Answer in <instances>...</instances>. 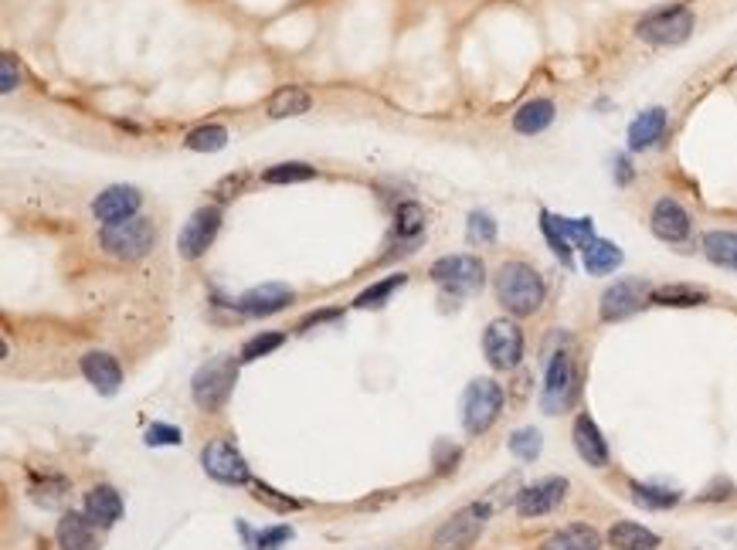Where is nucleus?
<instances>
[{
    "mask_svg": "<svg viewBox=\"0 0 737 550\" xmlns=\"http://www.w3.org/2000/svg\"><path fill=\"white\" fill-rule=\"evenodd\" d=\"M547 286L541 272L527 262H503L496 272V299L513 316H534L544 306Z\"/></svg>",
    "mask_w": 737,
    "mask_h": 550,
    "instance_id": "nucleus-1",
    "label": "nucleus"
},
{
    "mask_svg": "<svg viewBox=\"0 0 737 550\" xmlns=\"http://www.w3.org/2000/svg\"><path fill=\"white\" fill-rule=\"evenodd\" d=\"M99 245L109 259L136 262L157 245V228H153V221H147V218H130V221H119V225H102Z\"/></svg>",
    "mask_w": 737,
    "mask_h": 550,
    "instance_id": "nucleus-2",
    "label": "nucleus"
},
{
    "mask_svg": "<svg viewBox=\"0 0 737 550\" xmlns=\"http://www.w3.org/2000/svg\"><path fill=\"white\" fill-rule=\"evenodd\" d=\"M235 381H238L235 357H214L208 364H201L191 381L194 405L201 411H221L228 405L231 391H235Z\"/></svg>",
    "mask_w": 737,
    "mask_h": 550,
    "instance_id": "nucleus-3",
    "label": "nucleus"
},
{
    "mask_svg": "<svg viewBox=\"0 0 737 550\" xmlns=\"http://www.w3.org/2000/svg\"><path fill=\"white\" fill-rule=\"evenodd\" d=\"M503 411V388L493 377H476L466 391H462V425L469 435H483L496 425Z\"/></svg>",
    "mask_w": 737,
    "mask_h": 550,
    "instance_id": "nucleus-4",
    "label": "nucleus"
},
{
    "mask_svg": "<svg viewBox=\"0 0 737 550\" xmlns=\"http://www.w3.org/2000/svg\"><path fill=\"white\" fill-rule=\"evenodd\" d=\"M693 11L687 4H670V7H659V11L646 14L636 24V34L649 45L659 48H670V45H683V41L693 34Z\"/></svg>",
    "mask_w": 737,
    "mask_h": 550,
    "instance_id": "nucleus-5",
    "label": "nucleus"
},
{
    "mask_svg": "<svg viewBox=\"0 0 737 550\" xmlns=\"http://www.w3.org/2000/svg\"><path fill=\"white\" fill-rule=\"evenodd\" d=\"M490 517H493L490 503L462 506V510L452 513V520H445L439 527L432 547L435 550H466V547H473L479 540V534L486 530V523H490Z\"/></svg>",
    "mask_w": 737,
    "mask_h": 550,
    "instance_id": "nucleus-6",
    "label": "nucleus"
},
{
    "mask_svg": "<svg viewBox=\"0 0 737 550\" xmlns=\"http://www.w3.org/2000/svg\"><path fill=\"white\" fill-rule=\"evenodd\" d=\"M435 286H442L449 296H469V292L483 289L486 282V265L476 255H445L428 269Z\"/></svg>",
    "mask_w": 737,
    "mask_h": 550,
    "instance_id": "nucleus-7",
    "label": "nucleus"
},
{
    "mask_svg": "<svg viewBox=\"0 0 737 550\" xmlns=\"http://www.w3.org/2000/svg\"><path fill=\"white\" fill-rule=\"evenodd\" d=\"M578 394V374H574V360L568 350H554L551 360H547V374H544V388H541V408L547 415H561L564 408L574 401Z\"/></svg>",
    "mask_w": 737,
    "mask_h": 550,
    "instance_id": "nucleus-8",
    "label": "nucleus"
},
{
    "mask_svg": "<svg viewBox=\"0 0 737 550\" xmlns=\"http://www.w3.org/2000/svg\"><path fill=\"white\" fill-rule=\"evenodd\" d=\"M646 303H653V286L646 279H619L615 286L605 289L598 313H602L605 323H622L636 316Z\"/></svg>",
    "mask_w": 737,
    "mask_h": 550,
    "instance_id": "nucleus-9",
    "label": "nucleus"
},
{
    "mask_svg": "<svg viewBox=\"0 0 737 550\" xmlns=\"http://www.w3.org/2000/svg\"><path fill=\"white\" fill-rule=\"evenodd\" d=\"M483 350L496 371H513L524 360V330L513 320H493L483 333Z\"/></svg>",
    "mask_w": 737,
    "mask_h": 550,
    "instance_id": "nucleus-10",
    "label": "nucleus"
},
{
    "mask_svg": "<svg viewBox=\"0 0 737 550\" xmlns=\"http://www.w3.org/2000/svg\"><path fill=\"white\" fill-rule=\"evenodd\" d=\"M204 472L221 486H245L248 483V462L245 455L228 442V438H214L201 449Z\"/></svg>",
    "mask_w": 737,
    "mask_h": 550,
    "instance_id": "nucleus-11",
    "label": "nucleus"
},
{
    "mask_svg": "<svg viewBox=\"0 0 737 550\" xmlns=\"http://www.w3.org/2000/svg\"><path fill=\"white\" fill-rule=\"evenodd\" d=\"M218 228H221V208H218V204L194 211L191 218H187V225L181 228V235H177V255L187 259V262L201 259V255L211 248L214 238H218Z\"/></svg>",
    "mask_w": 737,
    "mask_h": 550,
    "instance_id": "nucleus-12",
    "label": "nucleus"
},
{
    "mask_svg": "<svg viewBox=\"0 0 737 550\" xmlns=\"http://www.w3.org/2000/svg\"><path fill=\"white\" fill-rule=\"evenodd\" d=\"M140 204H143V194L136 191V187L113 184L92 201V214H96V221H102V225H119V221L136 218Z\"/></svg>",
    "mask_w": 737,
    "mask_h": 550,
    "instance_id": "nucleus-13",
    "label": "nucleus"
},
{
    "mask_svg": "<svg viewBox=\"0 0 737 550\" xmlns=\"http://www.w3.org/2000/svg\"><path fill=\"white\" fill-rule=\"evenodd\" d=\"M649 228H653V235L659 238V242L666 245H680L690 238V211L683 208L676 197H659L656 208H653V218H649Z\"/></svg>",
    "mask_w": 737,
    "mask_h": 550,
    "instance_id": "nucleus-14",
    "label": "nucleus"
},
{
    "mask_svg": "<svg viewBox=\"0 0 737 550\" xmlns=\"http://www.w3.org/2000/svg\"><path fill=\"white\" fill-rule=\"evenodd\" d=\"M564 496H568V479L547 476V479H541V483L520 489L517 513L520 517H544V513H551L564 503Z\"/></svg>",
    "mask_w": 737,
    "mask_h": 550,
    "instance_id": "nucleus-15",
    "label": "nucleus"
},
{
    "mask_svg": "<svg viewBox=\"0 0 737 550\" xmlns=\"http://www.w3.org/2000/svg\"><path fill=\"white\" fill-rule=\"evenodd\" d=\"M289 303H293V289L282 286V282H262V286H252L248 292L238 296V309L245 316H272L282 313Z\"/></svg>",
    "mask_w": 737,
    "mask_h": 550,
    "instance_id": "nucleus-16",
    "label": "nucleus"
},
{
    "mask_svg": "<svg viewBox=\"0 0 737 550\" xmlns=\"http://www.w3.org/2000/svg\"><path fill=\"white\" fill-rule=\"evenodd\" d=\"M82 374H85V381H89L99 394H106V398H113V394L123 388V367H119V360L113 354H106V350L85 354Z\"/></svg>",
    "mask_w": 737,
    "mask_h": 550,
    "instance_id": "nucleus-17",
    "label": "nucleus"
},
{
    "mask_svg": "<svg viewBox=\"0 0 737 550\" xmlns=\"http://www.w3.org/2000/svg\"><path fill=\"white\" fill-rule=\"evenodd\" d=\"M571 438H574V449H578V455L588 462V466H595V469L608 466V442H605L602 428L595 425V418H591V415L574 418Z\"/></svg>",
    "mask_w": 737,
    "mask_h": 550,
    "instance_id": "nucleus-18",
    "label": "nucleus"
},
{
    "mask_svg": "<svg viewBox=\"0 0 737 550\" xmlns=\"http://www.w3.org/2000/svg\"><path fill=\"white\" fill-rule=\"evenodd\" d=\"M55 537L62 550H99V534H96V523L89 520V513H75V510L62 513Z\"/></svg>",
    "mask_w": 737,
    "mask_h": 550,
    "instance_id": "nucleus-19",
    "label": "nucleus"
},
{
    "mask_svg": "<svg viewBox=\"0 0 737 550\" xmlns=\"http://www.w3.org/2000/svg\"><path fill=\"white\" fill-rule=\"evenodd\" d=\"M85 513L96 527H113V523L123 517V496L116 493L113 486H92L85 493Z\"/></svg>",
    "mask_w": 737,
    "mask_h": 550,
    "instance_id": "nucleus-20",
    "label": "nucleus"
},
{
    "mask_svg": "<svg viewBox=\"0 0 737 550\" xmlns=\"http://www.w3.org/2000/svg\"><path fill=\"white\" fill-rule=\"evenodd\" d=\"M666 133V109H646L642 116L632 119L629 126V150H649V146H656L663 140Z\"/></svg>",
    "mask_w": 737,
    "mask_h": 550,
    "instance_id": "nucleus-21",
    "label": "nucleus"
},
{
    "mask_svg": "<svg viewBox=\"0 0 737 550\" xmlns=\"http://www.w3.org/2000/svg\"><path fill=\"white\" fill-rule=\"evenodd\" d=\"M608 547H615V550H656L659 534H653L649 527H642V523L619 520V523H612V530H608Z\"/></svg>",
    "mask_w": 737,
    "mask_h": 550,
    "instance_id": "nucleus-22",
    "label": "nucleus"
},
{
    "mask_svg": "<svg viewBox=\"0 0 737 550\" xmlns=\"http://www.w3.org/2000/svg\"><path fill=\"white\" fill-rule=\"evenodd\" d=\"M554 123V102L551 99H530L513 113V130L520 136H537Z\"/></svg>",
    "mask_w": 737,
    "mask_h": 550,
    "instance_id": "nucleus-23",
    "label": "nucleus"
},
{
    "mask_svg": "<svg viewBox=\"0 0 737 550\" xmlns=\"http://www.w3.org/2000/svg\"><path fill=\"white\" fill-rule=\"evenodd\" d=\"M602 547V534L588 523H571V527L557 530L544 540L541 550H598Z\"/></svg>",
    "mask_w": 737,
    "mask_h": 550,
    "instance_id": "nucleus-24",
    "label": "nucleus"
},
{
    "mask_svg": "<svg viewBox=\"0 0 737 550\" xmlns=\"http://www.w3.org/2000/svg\"><path fill=\"white\" fill-rule=\"evenodd\" d=\"M710 299L707 289L690 286V282H666V286L653 289V303L656 306H673V309H690V306H704Z\"/></svg>",
    "mask_w": 737,
    "mask_h": 550,
    "instance_id": "nucleus-25",
    "label": "nucleus"
},
{
    "mask_svg": "<svg viewBox=\"0 0 737 550\" xmlns=\"http://www.w3.org/2000/svg\"><path fill=\"white\" fill-rule=\"evenodd\" d=\"M700 248H704V255L717 265V269L737 272V231H724V228L707 231Z\"/></svg>",
    "mask_w": 737,
    "mask_h": 550,
    "instance_id": "nucleus-26",
    "label": "nucleus"
},
{
    "mask_svg": "<svg viewBox=\"0 0 737 550\" xmlns=\"http://www.w3.org/2000/svg\"><path fill=\"white\" fill-rule=\"evenodd\" d=\"M581 259H585L588 275H608L622 265V248L608 238H595L588 248H581Z\"/></svg>",
    "mask_w": 737,
    "mask_h": 550,
    "instance_id": "nucleus-27",
    "label": "nucleus"
},
{
    "mask_svg": "<svg viewBox=\"0 0 737 550\" xmlns=\"http://www.w3.org/2000/svg\"><path fill=\"white\" fill-rule=\"evenodd\" d=\"M313 99L306 89H299V85H282L279 92H272L269 99V116L272 119H289V116H303L310 113Z\"/></svg>",
    "mask_w": 737,
    "mask_h": 550,
    "instance_id": "nucleus-28",
    "label": "nucleus"
},
{
    "mask_svg": "<svg viewBox=\"0 0 737 550\" xmlns=\"http://www.w3.org/2000/svg\"><path fill=\"white\" fill-rule=\"evenodd\" d=\"M425 231V208L418 201H405L394 211V235L405 238V242H418Z\"/></svg>",
    "mask_w": 737,
    "mask_h": 550,
    "instance_id": "nucleus-29",
    "label": "nucleus"
},
{
    "mask_svg": "<svg viewBox=\"0 0 737 550\" xmlns=\"http://www.w3.org/2000/svg\"><path fill=\"white\" fill-rule=\"evenodd\" d=\"M544 214H547V221L568 238L571 248H588L595 242V225H591V218H561V214H551V211H544Z\"/></svg>",
    "mask_w": 737,
    "mask_h": 550,
    "instance_id": "nucleus-30",
    "label": "nucleus"
},
{
    "mask_svg": "<svg viewBox=\"0 0 737 550\" xmlns=\"http://www.w3.org/2000/svg\"><path fill=\"white\" fill-rule=\"evenodd\" d=\"M629 489H632V500H636L642 510H673V506L683 500L676 489H666V486L632 483Z\"/></svg>",
    "mask_w": 737,
    "mask_h": 550,
    "instance_id": "nucleus-31",
    "label": "nucleus"
},
{
    "mask_svg": "<svg viewBox=\"0 0 737 550\" xmlns=\"http://www.w3.org/2000/svg\"><path fill=\"white\" fill-rule=\"evenodd\" d=\"M184 146H187V150H194V153H218V150H225V146H228V130H225V126H218V123L197 126V130L187 133Z\"/></svg>",
    "mask_w": 737,
    "mask_h": 550,
    "instance_id": "nucleus-32",
    "label": "nucleus"
},
{
    "mask_svg": "<svg viewBox=\"0 0 737 550\" xmlns=\"http://www.w3.org/2000/svg\"><path fill=\"white\" fill-rule=\"evenodd\" d=\"M405 282H408V275H401V272H398V275H388V279L374 282L371 289H364L361 296L354 299V306H357V309H381V306L391 299V292H394V289H401V286H405Z\"/></svg>",
    "mask_w": 737,
    "mask_h": 550,
    "instance_id": "nucleus-33",
    "label": "nucleus"
},
{
    "mask_svg": "<svg viewBox=\"0 0 737 550\" xmlns=\"http://www.w3.org/2000/svg\"><path fill=\"white\" fill-rule=\"evenodd\" d=\"M316 177V167L303 160H289V163H276V167H269L262 174L265 184H303V180H313Z\"/></svg>",
    "mask_w": 737,
    "mask_h": 550,
    "instance_id": "nucleus-34",
    "label": "nucleus"
},
{
    "mask_svg": "<svg viewBox=\"0 0 737 550\" xmlns=\"http://www.w3.org/2000/svg\"><path fill=\"white\" fill-rule=\"evenodd\" d=\"M544 449V438L537 428H520V432L510 435V452L517 455L520 462H534Z\"/></svg>",
    "mask_w": 737,
    "mask_h": 550,
    "instance_id": "nucleus-35",
    "label": "nucleus"
},
{
    "mask_svg": "<svg viewBox=\"0 0 737 550\" xmlns=\"http://www.w3.org/2000/svg\"><path fill=\"white\" fill-rule=\"evenodd\" d=\"M282 343H286L282 333H259V337H252L242 347V360H245V364H252V360H259V357H269L272 350L282 347Z\"/></svg>",
    "mask_w": 737,
    "mask_h": 550,
    "instance_id": "nucleus-36",
    "label": "nucleus"
},
{
    "mask_svg": "<svg viewBox=\"0 0 737 550\" xmlns=\"http://www.w3.org/2000/svg\"><path fill=\"white\" fill-rule=\"evenodd\" d=\"M469 242H479V245L496 242V221H493V214H486V211H473V214H469Z\"/></svg>",
    "mask_w": 737,
    "mask_h": 550,
    "instance_id": "nucleus-37",
    "label": "nucleus"
},
{
    "mask_svg": "<svg viewBox=\"0 0 737 550\" xmlns=\"http://www.w3.org/2000/svg\"><path fill=\"white\" fill-rule=\"evenodd\" d=\"M541 231H544V238H547V245H551V252L557 255V259H561L564 265H571L574 262V248H571V242L568 238L561 235V231H557L551 221H547V214L541 211Z\"/></svg>",
    "mask_w": 737,
    "mask_h": 550,
    "instance_id": "nucleus-38",
    "label": "nucleus"
},
{
    "mask_svg": "<svg viewBox=\"0 0 737 550\" xmlns=\"http://www.w3.org/2000/svg\"><path fill=\"white\" fill-rule=\"evenodd\" d=\"M143 442L153 445V449H157V445H181L184 442V432H181V428H174V425H164V421H157V425L147 428V438H143Z\"/></svg>",
    "mask_w": 737,
    "mask_h": 550,
    "instance_id": "nucleus-39",
    "label": "nucleus"
},
{
    "mask_svg": "<svg viewBox=\"0 0 737 550\" xmlns=\"http://www.w3.org/2000/svg\"><path fill=\"white\" fill-rule=\"evenodd\" d=\"M289 537H293V530L289 527H269V530H262V534H255L252 550H276V547L286 544Z\"/></svg>",
    "mask_w": 737,
    "mask_h": 550,
    "instance_id": "nucleus-40",
    "label": "nucleus"
},
{
    "mask_svg": "<svg viewBox=\"0 0 737 550\" xmlns=\"http://www.w3.org/2000/svg\"><path fill=\"white\" fill-rule=\"evenodd\" d=\"M17 85H21V68H17V62L11 55H4V58H0V92H4V96H11Z\"/></svg>",
    "mask_w": 737,
    "mask_h": 550,
    "instance_id": "nucleus-41",
    "label": "nucleus"
},
{
    "mask_svg": "<svg viewBox=\"0 0 737 550\" xmlns=\"http://www.w3.org/2000/svg\"><path fill=\"white\" fill-rule=\"evenodd\" d=\"M255 500H262V503H272L276 506V510H296V500H286V496H276V489L272 486H265V483H255Z\"/></svg>",
    "mask_w": 737,
    "mask_h": 550,
    "instance_id": "nucleus-42",
    "label": "nucleus"
},
{
    "mask_svg": "<svg viewBox=\"0 0 737 550\" xmlns=\"http://www.w3.org/2000/svg\"><path fill=\"white\" fill-rule=\"evenodd\" d=\"M632 180V163L625 157H615V184H629Z\"/></svg>",
    "mask_w": 737,
    "mask_h": 550,
    "instance_id": "nucleus-43",
    "label": "nucleus"
}]
</instances>
